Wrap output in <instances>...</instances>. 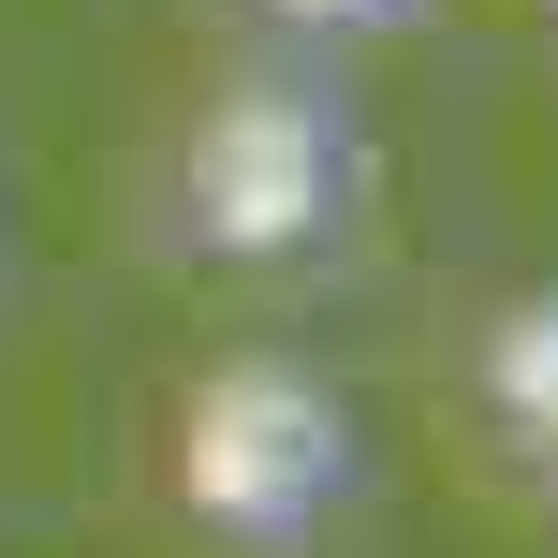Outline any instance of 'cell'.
<instances>
[{"mask_svg": "<svg viewBox=\"0 0 558 558\" xmlns=\"http://www.w3.org/2000/svg\"><path fill=\"white\" fill-rule=\"evenodd\" d=\"M485 397H500V441L544 471V441H558V308H544V294L500 308V338H485Z\"/></svg>", "mask_w": 558, "mask_h": 558, "instance_id": "obj_3", "label": "cell"}, {"mask_svg": "<svg viewBox=\"0 0 558 558\" xmlns=\"http://www.w3.org/2000/svg\"><path fill=\"white\" fill-rule=\"evenodd\" d=\"M353 192H367V147H353V118H338V88H308V74L206 88L192 133H177V177H162L177 235H192L206 265H235V279L324 265L338 221H353Z\"/></svg>", "mask_w": 558, "mask_h": 558, "instance_id": "obj_1", "label": "cell"}, {"mask_svg": "<svg viewBox=\"0 0 558 558\" xmlns=\"http://www.w3.org/2000/svg\"><path fill=\"white\" fill-rule=\"evenodd\" d=\"M279 29H308V45H367V29H412L426 0H265Z\"/></svg>", "mask_w": 558, "mask_h": 558, "instance_id": "obj_4", "label": "cell"}, {"mask_svg": "<svg viewBox=\"0 0 558 558\" xmlns=\"http://www.w3.org/2000/svg\"><path fill=\"white\" fill-rule=\"evenodd\" d=\"M353 471H367L353 397H338L308 353H221L192 397H177V500H192L221 544H308L338 500H353Z\"/></svg>", "mask_w": 558, "mask_h": 558, "instance_id": "obj_2", "label": "cell"}]
</instances>
